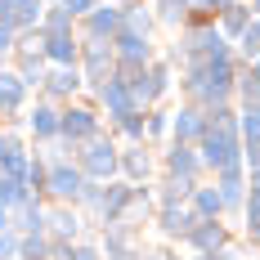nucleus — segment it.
Here are the masks:
<instances>
[{"label": "nucleus", "mask_w": 260, "mask_h": 260, "mask_svg": "<svg viewBox=\"0 0 260 260\" xmlns=\"http://www.w3.org/2000/svg\"><path fill=\"white\" fill-rule=\"evenodd\" d=\"M188 207H193L198 220H224V202H220V193H215V184H211V180H202L198 188H193Z\"/></svg>", "instance_id": "28"}, {"label": "nucleus", "mask_w": 260, "mask_h": 260, "mask_svg": "<svg viewBox=\"0 0 260 260\" xmlns=\"http://www.w3.org/2000/svg\"><path fill=\"white\" fill-rule=\"evenodd\" d=\"M193 224H198L193 207H157V215H153V229L161 234V242H175V247H184Z\"/></svg>", "instance_id": "19"}, {"label": "nucleus", "mask_w": 260, "mask_h": 260, "mask_svg": "<svg viewBox=\"0 0 260 260\" xmlns=\"http://www.w3.org/2000/svg\"><path fill=\"white\" fill-rule=\"evenodd\" d=\"M45 234H50L54 242H81V238H94V234H90V220H85L77 207H63V202H50V207H45Z\"/></svg>", "instance_id": "10"}, {"label": "nucleus", "mask_w": 260, "mask_h": 260, "mask_svg": "<svg viewBox=\"0 0 260 260\" xmlns=\"http://www.w3.org/2000/svg\"><path fill=\"white\" fill-rule=\"evenodd\" d=\"M238 135H242V148H260V104L238 108Z\"/></svg>", "instance_id": "34"}, {"label": "nucleus", "mask_w": 260, "mask_h": 260, "mask_svg": "<svg viewBox=\"0 0 260 260\" xmlns=\"http://www.w3.org/2000/svg\"><path fill=\"white\" fill-rule=\"evenodd\" d=\"M121 77H126V72H121ZM126 81H130V94H135V108H144V112H148V108H157V104H166V99H171V90H175L180 72L157 54L144 72H130Z\"/></svg>", "instance_id": "1"}, {"label": "nucleus", "mask_w": 260, "mask_h": 260, "mask_svg": "<svg viewBox=\"0 0 260 260\" xmlns=\"http://www.w3.org/2000/svg\"><path fill=\"white\" fill-rule=\"evenodd\" d=\"M85 94V77H81V68H50L45 72V85H41V99H50V104H72Z\"/></svg>", "instance_id": "14"}, {"label": "nucleus", "mask_w": 260, "mask_h": 260, "mask_svg": "<svg viewBox=\"0 0 260 260\" xmlns=\"http://www.w3.org/2000/svg\"><path fill=\"white\" fill-rule=\"evenodd\" d=\"M0 229H9V211L0 207Z\"/></svg>", "instance_id": "47"}, {"label": "nucleus", "mask_w": 260, "mask_h": 260, "mask_svg": "<svg viewBox=\"0 0 260 260\" xmlns=\"http://www.w3.org/2000/svg\"><path fill=\"white\" fill-rule=\"evenodd\" d=\"M161 139H171V108H148V148L161 144Z\"/></svg>", "instance_id": "36"}, {"label": "nucleus", "mask_w": 260, "mask_h": 260, "mask_svg": "<svg viewBox=\"0 0 260 260\" xmlns=\"http://www.w3.org/2000/svg\"><path fill=\"white\" fill-rule=\"evenodd\" d=\"M77 166L85 180L94 184H108L121 175V139L112 135V130H104L99 139H90V144H81L77 148Z\"/></svg>", "instance_id": "2"}, {"label": "nucleus", "mask_w": 260, "mask_h": 260, "mask_svg": "<svg viewBox=\"0 0 260 260\" xmlns=\"http://www.w3.org/2000/svg\"><path fill=\"white\" fill-rule=\"evenodd\" d=\"M104 260H144V242L139 247H121V251H108Z\"/></svg>", "instance_id": "44"}, {"label": "nucleus", "mask_w": 260, "mask_h": 260, "mask_svg": "<svg viewBox=\"0 0 260 260\" xmlns=\"http://www.w3.org/2000/svg\"><path fill=\"white\" fill-rule=\"evenodd\" d=\"M247 5H251V14H256V18H260V0H247Z\"/></svg>", "instance_id": "48"}, {"label": "nucleus", "mask_w": 260, "mask_h": 260, "mask_svg": "<svg viewBox=\"0 0 260 260\" xmlns=\"http://www.w3.org/2000/svg\"><path fill=\"white\" fill-rule=\"evenodd\" d=\"M108 5H117V9H130V5H148V0H108Z\"/></svg>", "instance_id": "46"}, {"label": "nucleus", "mask_w": 260, "mask_h": 260, "mask_svg": "<svg viewBox=\"0 0 260 260\" xmlns=\"http://www.w3.org/2000/svg\"><path fill=\"white\" fill-rule=\"evenodd\" d=\"M18 45V31H9V27H0V63H9V54Z\"/></svg>", "instance_id": "43"}, {"label": "nucleus", "mask_w": 260, "mask_h": 260, "mask_svg": "<svg viewBox=\"0 0 260 260\" xmlns=\"http://www.w3.org/2000/svg\"><path fill=\"white\" fill-rule=\"evenodd\" d=\"M202 130H207V112L198 104L180 99V108H171V139H175V144H198Z\"/></svg>", "instance_id": "20"}, {"label": "nucleus", "mask_w": 260, "mask_h": 260, "mask_svg": "<svg viewBox=\"0 0 260 260\" xmlns=\"http://www.w3.org/2000/svg\"><path fill=\"white\" fill-rule=\"evenodd\" d=\"M85 99H90V104H94L99 112H104L108 130L117 126L121 117H130V112H135V94H130V81L121 77V72H117V77H108L104 85H99V90H90Z\"/></svg>", "instance_id": "6"}, {"label": "nucleus", "mask_w": 260, "mask_h": 260, "mask_svg": "<svg viewBox=\"0 0 260 260\" xmlns=\"http://www.w3.org/2000/svg\"><path fill=\"white\" fill-rule=\"evenodd\" d=\"M117 31H121V9L108 5V0H99V5L77 23V36H85V41H112Z\"/></svg>", "instance_id": "17"}, {"label": "nucleus", "mask_w": 260, "mask_h": 260, "mask_svg": "<svg viewBox=\"0 0 260 260\" xmlns=\"http://www.w3.org/2000/svg\"><path fill=\"white\" fill-rule=\"evenodd\" d=\"M18 247H23L18 229H0V260H18Z\"/></svg>", "instance_id": "40"}, {"label": "nucleus", "mask_w": 260, "mask_h": 260, "mask_svg": "<svg viewBox=\"0 0 260 260\" xmlns=\"http://www.w3.org/2000/svg\"><path fill=\"white\" fill-rule=\"evenodd\" d=\"M121 31H135V36H148L153 41L157 36V18L148 5H130V9H121Z\"/></svg>", "instance_id": "30"}, {"label": "nucleus", "mask_w": 260, "mask_h": 260, "mask_svg": "<svg viewBox=\"0 0 260 260\" xmlns=\"http://www.w3.org/2000/svg\"><path fill=\"white\" fill-rule=\"evenodd\" d=\"M58 117H63V108L50 104V99H31L23 112V135L31 139V148H45V144H54L58 139Z\"/></svg>", "instance_id": "8"}, {"label": "nucleus", "mask_w": 260, "mask_h": 260, "mask_svg": "<svg viewBox=\"0 0 260 260\" xmlns=\"http://www.w3.org/2000/svg\"><path fill=\"white\" fill-rule=\"evenodd\" d=\"M9 68L23 77V85L31 90V94H41L45 72H50V63H45V54H41V50H14V54H9Z\"/></svg>", "instance_id": "22"}, {"label": "nucleus", "mask_w": 260, "mask_h": 260, "mask_svg": "<svg viewBox=\"0 0 260 260\" xmlns=\"http://www.w3.org/2000/svg\"><path fill=\"white\" fill-rule=\"evenodd\" d=\"M224 247H234V229L224 220H198L193 234L184 238V251L188 256H207V251H224Z\"/></svg>", "instance_id": "13"}, {"label": "nucleus", "mask_w": 260, "mask_h": 260, "mask_svg": "<svg viewBox=\"0 0 260 260\" xmlns=\"http://www.w3.org/2000/svg\"><path fill=\"white\" fill-rule=\"evenodd\" d=\"M234 54L238 63H260V18H251V27L234 41Z\"/></svg>", "instance_id": "33"}, {"label": "nucleus", "mask_w": 260, "mask_h": 260, "mask_svg": "<svg viewBox=\"0 0 260 260\" xmlns=\"http://www.w3.org/2000/svg\"><path fill=\"white\" fill-rule=\"evenodd\" d=\"M251 18H256V14H251V5H247V0H229V5L215 14V27H220L229 41H238V36L251 27Z\"/></svg>", "instance_id": "26"}, {"label": "nucleus", "mask_w": 260, "mask_h": 260, "mask_svg": "<svg viewBox=\"0 0 260 260\" xmlns=\"http://www.w3.org/2000/svg\"><path fill=\"white\" fill-rule=\"evenodd\" d=\"M202 180H184V175H161V184H153L157 193V207H188V198H193V188Z\"/></svg>", "instance_id": "25"}, {"label": "nucleus", "mask_w": 260, "mask_h": 260, "mask_svg": "<svg viewBox=\"0 0 260 260\" xmlns=\"http://www.w3.org/2000/svg\"><path fill=\"white\" fill-rule=\"evenodd\" d=\"M112 135H117L121 144H148V112L135 108L130 117H121V121L112 126Z\"/></svg>", "instance_id": "29"}, {"label": "nucleus", "mask_w": 260, "mask_h": 260, "mask_svg": "<svg viewBox=\"0 0 260 260\" xmlns=\"http://www.w3.org/2000/svg\"><path fill=\"white\" fill-rule=\"evenodd\" d=\"M85 175H81L77 157H68V161H50V171H45V202H63V207H77L81 193H85Z\"/></svg>", "instance_id": "5"}, {"label": "nucleus", "mask_w": 260, "mask_h": 260, "mask_svg": "<svg viewBox=\"0 0 260 260\" xmlns=\"http://www.w3.org/2000/svg\"><path fill=\"white\" fill-rule=\"evenodd\" d=\"M45 207H50V202H45L41 193H31L23 207L9 215V229H18V234H45Z\"/></svg>", "instance_id": "23"}, {"label": "nucleus", "mask_w": 260, "mask_h": 260, "mask_svg": "<svg viewBox=\"0 0 260 260\" xmlns=\"http://www.w3.org/2000/svg\"><path fill=\"white\" fill-rule=\"evenodd\" d=\"M242 238L260 247V188H247V202H242Z\"/></svg>", "instance_id": "32"}, {"label": "nucleus", "mask_w": 260, "mask_h": 260, "mask_svg": "<svg viewBox=\"0 0 260 260\" xmlns=\"http://www.w3.org/2000/svg\"><path fill=\"white\" fill-rule=\"evenodd\" d=\"M18 256L23 260H50V234H23Z\"/></svg>", "instance_id": "38"}, {"label": "nucleus", "mask_w": 260, "mask_h": 260, "mask_svg": "<svg viewBox=\"0 0 260 260\" xmlns=\"http://www.w3.org/2000/svg\"><path fill=\"white\" fill-rule=\"evenodd\" d=\"M157 171H161V166H157V153L148 148V144H121V180L153 184Z\"/></svg>", "instance_id": "18"}, {"label": "nucleus", "mask_w": 260, "mask_h": 260, "mask_svg": "<svg viewBox=\"0 0 260 260\" xmlns=\"http://www.w3.org/2000/svg\"><path fill=\"white\" fill-rule=\"evenodd\" d=\"M5 68H9V63H0V72H5Z\"/></svg>", "instance_id": "49"}, {"label": "nucleus", "mask_w": 260, "mask_h": 260, "mask_svg": "<svg viewBox=\"0 0 260 260\" xmlns=\"http://www.w3.org/2000/svg\"><path fill=\"white\" fill-rule=\"evenodd\" d=\"M18 260H23V256H18Z\"/></svg>", "instance_id": "50"}, {"label": "nucleus", "mask_w": 260, "mask_h": 260, "mask_svg": "<svg viewBox=\"0 0 260 260\" xmlns=\"http://www.w3.org/2000/svg\"><path fill=\"white\" fill-rule=\"evenodd\" d=\"M31 104V90L23 85V77L14 68L0 72V121H9L14 130H23V112Z\"/></svg>", "instance_id": "11"}, {"label": "nucleus", "mask_w": 260, "mask_h": 260, "mask_svg": "<svg viewBox=\"0 0 260 260\" xmlns=\"http://www.w3.org/2000/svg\"><path fill=\"white\" fill-rule=\"evenodd\" d=\"M234 104H238V108H256V104H260V63H238Z\"/></svg>", "instance_id": "27"}, {"label": "nucleus", "mask_w": 260, "mask_h": 260, "mask_svg": "<svg viewBox=\"0 0 260 260\" xmlns=\"http://www.w3.org/2000/svg\"><path fill=\"white\" fill-rule=\"evenodd\" d=\"M45 5H50V0H14V23H18V31H27V27H41V18H45Z\"/></svg>", "instance_id": "35"}, {"label": "nucleus", "mask_w": 260, "mask_h": 260, "mask_svg": "<svg viewBox=\"0 0 260 260\" xmlns=\"http://www.w3.org/2000/svg\"><path fill=\"white\" fill-rule=\"evenodd\" d=\"M211 184H215V193H220V202H224V220L229 215H242V202H247V171L242 166H234V171H220V175H211Z\"/></svg>", "instance_id": "21"}, {"label": "nucleus", "mask_w": 260, "mask_h": 260, "mask_svg": "<svg viewBox=\"0 0 260 260\" xmlns=\"http://www.w3.org/2000/svg\"><path fill=\"white\" fill-rule=\"evenodd\" d=\"M148 9H153V18L161 31H180V27H188V14H193V5L188 0H148Z\"/></svg>", "instance_id": "24"}, {"label": "nucleus", "mask_w": 260, "mask_h": 260, "mask_svg": "<svg viewBox=\"0 0 260 260\" xmlns=\"http://www.w3.org/2000/svg\"><path fill=\"white\" fill-rule=\"evenodd\" d=\"M41 54L50 68H77L81 63V36L77 31H45L41 27Z\"/></svg>", "instance_id": "15"}, {"label": "nucleus", "mask_w": 260, "mask_h": 260, "mask_svg": "<svg viewBox=\"0 0 260 260\" xmlns=\"http://www.w3.org/2000/svg\"><path fill=\"white\" fill-rule=\"evenodd\" d=\"M157 166H161V175L207 180V171H202V157H198V144H175V139H166V148H161V157H157Z\"/></svg>", "instance_id": "12"}, {"label": "nucleus", "mask_w": 260, "mask_h": 260, "mask_svg": "<svg viewBox=\"0 0 260 260\" xmlns=\"http://www.w3.org/2000/svg\"><path fill=\"white\" fill-rule=\"evenodd\" d=\"M50 260H72V242H54L50 238Z\"/></svg>", "instance_id": "45"}, {"label": "nucleus", "mask_w": 260, "mask_h": 260, "mask_svg": "<svg viewBox=\"0 0 260 260\" xmlns=\"http://www.w3.org/2000/svg\"><path fill=\"white\" fill-rule=\"evenodd\" d=\"M242 171H247V184L260 188V148H242Z\"/></svg>", "instance_id": "41"}, {"label": "nucleus", "mask_w": 260, "mask_h": 260, "mask_svg": "<svg viewBox=\"0 0 260 260\" xmlns=\"http://www.w3.org/2000/svg\"><path fill=\"white\" fill-rule=\"evenodd\" d=\"M112 50H117V72H144L148 63H153L157 54V41H148V36H135V31H117L112 36Z\"/></svg>", "instance_id": "9"}, {"label": "nucleus", "mask_w": 260, "mask_h": 260, "mask_svg": "<svg viewBox=\"0 0 260 260\" xmlns=\"http://www.w3.org/2000/svg\"><path fill=\"white\" fill-rule=\"evenodd\" d=\"M27 198H31V188H27V180H23V175H0V207L9 211V215L23 207Z\"/></svg>", "instance_id": "31"}, {"label": "nucleus", "mask_w": 260, "mask_h": 260, "mask_svg": "<svg viewBox=\"0 0 260 260\" xmlns=\"http://www.w3.org/2000/svg\"><path fill=\"white\" fill-rule=\"evenodd\" d=\"M31 139L14 126H0V175H27Z\"/></svg>", "instance_id": "16"}, {"label": "nucleus", "mask_w": 260, "mask_h": 260, "mask_svg": "<svg viewBox=\"0 0 260 260\" xmlns=\"http://www.w3.org/2000/svg\"><path fill=\"white\" fill-rule=\"evenodd\" d=\"M58 5H63V9H68V14H72V18H85V14H90V9H94V5H99V0H58Z\"/></svg>", "instance_id": "42"}, {"label": "nucleus", "mask_w": 260, "mask_h": 260, "mask_svg": "<svg viewBox=\"0 0 260 260\" xmlns=\"http://www.w3.org/2000/svg\"><path fill=\"white\" fill-rule=\"evenodd\" d=\"M198 157H202V171L211 175H220V171H234L242 166V135L238 130H202V139H198Z\"/></svg>", "instance_id": "3"}, {"label": "nucleus", "mask_w": 260, "mask_h": 260, "mask_svg": "<svg viewBox=\"0 0 260 260\" xmlns=\"http://www.w3.org/2000/svg\"><path fill=\"white\" fill-rule=\"evenodd\" d=\"M81 77H85V94L90 90H99L108 77H117V50H112V41H85L81 36Z\"/></svg>", "instance_id": "7"}, {"label": "nucleus", "mask_w": 260, "mask_h": 260, "mask_svg": "<svg viewBox=\"0 0 260 260\" xmlns=\"http://www.w3.org/2000/svg\"><path fill=\"white\" fill-rule=\"evenodd\" d=\"M72 260H104V247H99V234L72 242Z\"/></svg>", "instance_id": "39"}, {"label": "nucleus", "mask_w": 260, "mask_h": 260, "mask_svg": "<svg viewBox=\"0 0 260 260\" xmlns=\"http://www.w3.org/2000/svg\"><path fill=\"white\" fill-rule=\"evenodd\" d=\"M104 135V112L90 104L85 94L72 99V104H63V117H58V139H68V144H90V139H99Z\"/></svg>", "instance_id": "4"}, {"label": "nucleus", "mask_w": 260, "mask_h": 260, "mask_svg": "<svg viewBox=\"0 0 260 260\" xmlns=\"http://www.w3.org/2000/svg\"><path fill=\"white\" fill-rule=\"evenodd\" d=\"M41 27H45V31H77V18H72V14H68L58 0H50V5H45V18H41Z\"/></svg>", "instance_id": "37"}]
</instances>
